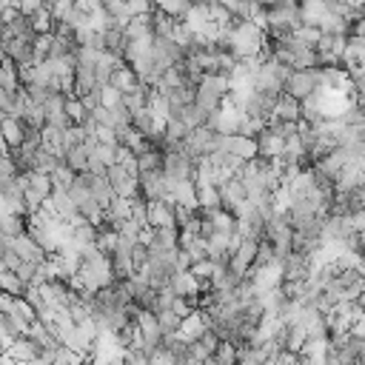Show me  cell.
Returning a JSON list of instances; mask_svg holds the SVG:
<instances>
[{"label": "cell", "instance_id": "cell-40", "mask_svg": "<svg viewBox=\"0 0 365 365\" xmlns=\"http://www.w3.org/2000/svg\"><path fill=\"white\" fill-rule=\"evenodd\" d=\"M46 6L51 9V14H54L57 23H60V20H68V14L77 9L74 0H46Z\"/></svg>", "mask_w": 365, "mask_h": 365}, {"label": "cell", "instance_id": "cell-8", "mask_svg": "<svg viewBox=\"0 0 365 365\" xmlns=\"http://www.w3.org/2000/svg\"><path fill=\"white\" fill-rule=\"evenodd\" d=\"M257 145H259V157L277 160V157H282V151H285V137H282L277 128L265 125V128L257 134Z\"/></svg>", "mask_w": 365, "mask_h": 365}, {"label": "cell", "instance_id": "cell-12", "mask_svg": "<svg viewBox=\"0 0 365 365\" xmlns=\"http://www.w3.org/2000/svg\"><path fill=\"white\" fill-rule=\"evenodd\" d=\"M6 354H11L17 362H31V359L43 356V345L37 339H31L29 334H23V336H17L11 342V348H6Z\"/></svg>", "mask_w": 365, "mask_h": 365}, {"label": "cell", "instance_id": "cell-33", "mask_svg": "<svg viewBox=\"0 0 365 365\" xmlns=\"http://www.w3.org/2000/svg\"><path fill=\"white\" fill-rule=\"evenodd\" d=\"M74 180H77V171H74V168H71L66 160H63V163H60V165L51 171V182H54V188H68Z\"/></svg>", "mask_w": 365, "mask_h": 365}, {"label": "cell", "instance_id": "cell-3", "mask_svg": "<svg viewBox=\"0 0 365 365\" xmlns=\"http://www.w3.org/2000/svg\"><path fill=\"white\" fill-rule=\"evenodd\" d=\"M240 117H242V108L234 106L228 97L222 100V108H217L214 114H208V125L217 131V134H240Z\"/></svg>", "mask_w": 365, "mask_h": 365}, {"label": "cell", "instance_id": "cell-19", "mask_svg": "<svg viewBox=\"0 0 365 365\" xmlns=\"http://www.w3.org/2000/svg\"><path fill=\"white\" fill-rule=\"evenodd\" d=\"M111 86H114V88H120V91L125 94V91H131V88H137V86H140V77H137V71H134L128 63H120V66H117V71L111 74Z\"/></svg>", "mask_w": 365, "mask_h": 365}, {"label": "cell", "instance_id": "cell-26", "mask_svg": "<svg viewBox=\"0 0 365 365\" xmlns=\"http://www.w3.org/2000/svg\"><path fill=\"white\" fill-rule=\"evenodd\" d=\"M66 114L71 117V123H74V125H83V123L91 117L88 106H86V103H83V97H77V94H66Z\"/></svg>", "mask_w": 365, "mask_h": 365}, {"label": "cell", "instance_id": "cell-23", "mask_svg": "<svg viewBox=\"0 0 365 365\" xmlns=\"http://www.w3.org/2000/svg\"><path fill=\"white\" fill-rule=\"evenodd\" d=\"M174 202H180V205H188V208L200 211V200H197V180H182V182L174 188Z\"/></svg>", "mask_w": 365, "mask_h": 365}, {"label": "cell", "instance_id": "cell-37", "mask_svg": "<svg viewBox=\"0 0 365 365\" xmlns=\"http://www.w3.org/2000/svg\"><path fill=\"white\" fill-rule=\"evenodd\" d=\"M325 31L319 29V26H299L297 31H294V37L299 40V43H305V46H311V48H317V43H319V37H322Z\"/></svg>", "mask_w": 365, "mask_h": 365}, {"label": "cell", "instance_id": "cell-29", "mask_svg": "<svg viewBox=\"0 0 365 365\" xmlns=\"http://www.w3.org/2000/svg\"><path fill=\"white\" fill-rule=\"evenodd\" d=\"M194 103H197L205 114H214L217 108H222V97L214 94V91H208V88H200V86H197V97H194Z\"/></svg>", "mask_w": 365, "mask_h": 365}, {"label": "cell", "instance_id": "cell-31", "mask_svg": "<svg viewBox=\"0 0 365 365\" xmlns=\"http://www.w3.org/2000/svg\"><path fill=\"white\" fill-rule=\"evenodd\" d=\"M191 6H194V0H160L157 3V9L165 11V14H171L174 20H182L191 11Z\"/></svg>", "mask_w": 365, "mask_h": 365}, {"label": "cell", "instance_id": "cell-43", "mask_svg": "<svg viewBox=\"0 0 365 365\" xmlns=\"http://www.w3.org/2000/svg\"><path fill=\"white\" fill-rule=\"evenodd\" d=\"M14 6H17V11H20V14L31 17L34 11H40V9L46 6V0H14Z\"/></svg>", "mask_w": 365, "mask_h": 365}, {"label": "cell", "instance_id": "cell-21", "mask_svg": "<svg viewBox=\"0 0 365 365\" xmlns=\"http://www.w3.org/2000/svg\"><path fill=\"white\" fill-rule=\"evenodd\" d=\"M0 288L6 291V294H14V297H26V291H29V282L17 274V271H11V268H3L0 271Z\"/></svg>", "mask_w": 365, "mask_h": 365}, {"label": "cell", "instance_id": "cell-38", "mask_svg": "<svg viewBox=\"0 0 365 365\" xmlns=\"http://www.w3.org/2000/svg\"><path fill=\"white\" fill-rule=\"evenodd\" d=\"M180 46H185V48H191L194 43H197V34L191 31V26L185 23V20H177V26H174V34H171Z\"/></svg>", "mask_w": 365, "mask_h": 365}, {"label": "cell", "instance_id": "cell-28", "mask_svg": "<svg viewBox=\"0 0 365 365\" xmlns=\"http://www.w3.org/2000/svg\"><path fill=\"white\" fill-rule=\"evenodd\" d=\"M31 26H34V31H37V34H51V31H54V26H57V20H54L51 9H48V6H43L40 11H34V14H31Z\"/></svg>", "mask_w": 365, "mask_h": 365}, {"label": "cell", "instance_id": "cell-7", "mask_svg": "<svg viewBox=\"0 0 365 365\" xmlns=\"http://www.w3.org/2000/svg\"><path fill=\"white\" fill-rule=\"evenodd\" d=\"M220 194H222V208H228V211H237V205H242L248 200V188H245L240 174L220 182Z\"/></svg>", "mask_w": 365, "mask_h": 365}, {"label": "cell", "instance_id": "cell-14", "mask_svg": "<svg viewBox=\"0 0 365 365\" xmlns=\"http://www.w3.org/2000/svg\"><path fill=\"white\" fill-rule=\"evenodd\" d=\"M29 331V325H23L14 314H9V311H0V334H3V351L6 348H11V342L17 339V336H23Z\"/></svg>", "mask_w": 365, "mask_h": 365}, {"label": "cell", "instance_id": "cell-46", "mask_svg": "<svg viewBox=\"0 0 365 365\" xmlns=\"http://www.w3.org/2000/svg\"><path fill=\"white\" fill-rule=\"evenodd\" d=\"M154 3H160V0H154Z\"/></svg>", "mask_w": 365, "mask_h": 365}, {"label": "cell", "instance_id": "cell-30", "mask_svg": "<svg viewBox=\"0 0 365 365\" xmlns=\"http://www.w3.org/2000/svg\"><path fill=\"white\" fill-rule=\"evenodd\" d=\"M88 157H91L88 145H74V148H68L66 163H68V165H71L77 174H83V171H88Z\"/></svg>", "mask_w": 365, "mask_h": 365}, {"label": "cell", "instance_id": "cell-34", "mask_svg": "<svg viewBox=\"0 0 365 365\" xmlns=\"http://www.w3.org/2000/svg\"><path fill=\"white\" fill-rule=\"evenodd\" d=\"M157 319H160V325H163V334H165V336H168V334H177V331L182 328V317H180L174 308L160 311V314H157Z\"/></svg>", "mask_w": 365, "mask_h": 365}, {"label": "cell", "instance_id": "cell-45", "mask_svg": "<svg viewBox=\"0 0 365 365\" xmlns=\"http://www.w3.org/2000/svg\"><path fill=\"white\" fill-rule=\"evenodd\" d=\"M359 365H365V359H362V362H359Z\"/></svg>", "mask_w": 365, "mask_h": 365}, {"label": "cell", "instance_id": "cell-15", "mask_svg": "<svg viewBox=\"0 0 365 365\" xmlns=\"http://www.w3.org/2000/svg\"><path fill=\"white\" fill-rule=\"evenodd\" d=\"M3 143L6 148H17L26 143V123L20 117H3Z\"/></svg>", "mask_w": 365, "mask_h": 365}, {"label": "cell", "instance_id": "cell-27", "mask_svg": "<svg viewBox=\"0 0 365 365\" xmlns=\"http://www.w3.org/2000/svg\"><path fill=\"white\" fill-rule=\"evenodd\" d=\"M174 26H177V20H174L171 14H165V11H160V9L151 11V29H154L157 37H171V34H174Z\"/></svg>", "mask_w": 365, "mask_h": 365}, {"label": "cell", "instance_id": "cell-4", "mask_svg": "<svg viewBox=\"0 0 365 365\" xmlns=\"http://www.w3.org/2000/svg\"><path fill=\"white\" fill-rule=\"evenodd\" d=\"M217 151H231V154H237V157H242V160L259 157L257 137H245V134H220Z\"/></svg>", "mask_w": 365, "mask_h": 365}, {"label": "cell", "instance_id": "cell-16", "mask_svg": "<svg viewBox=\"0 0 365 365\" xmlns=\"http://www.w3.org/2000/svg\"><path fill=\"white\" fill-rule=\"evenodd\" d=\"M168 285L174 288L177 297H197L200 294V282L191 271H174V277L168 279Z\"/></svg>", "mask_w": 365, "mask_h": 365}, {"label": "cell", "instance_id": "cell-18", "mask_svg": "<svg viewBox=\"0 0 365 365\" xmlns=\"http://www.w3.org/2000/svg\"><path fill=\"white\" fill-rule=\"evenodd\" d=\"M23 83H20V66L9 57V54H3V68H0V88L3 91H17Z\"/></svg>", "mask_w": 365, "mask_h": 365}, {"label": "cell", "instance_id": "cell-44", "mask_svg": "<svg viewBox=\"0 0 365 365\" xmlns=\"http://www.w3.org/2000/svg\"><path fill=\"white\" fill-rule=\"evenodd\" d=\"M351 222H354V228H356V231H362V234H365V208H356V211L351 214Z\"/></svg>", "mask_w": 365, "mask_h": 365}, {"label": "cell", "instance_id": "cell-32", "mask_svg": "<svg viewBox=\"0 0 365 365\" xmlns=\"http://www.w3.org/2000/svg\"><path fill=\"white\" fill-rule=\"evenodd\" d=\"M103 9H106V11H108V14H111L123 29H125V26H128V20L134 17V14L128 11V3H125V0H106V3H103Z\"/></svg>", "mask_w": 365, "mask_h": 365}, {"label": "cell", "instance_id": "cell-39", "mask_svg": "<svg viewBox=\"0 0 365 365\" xmlns=\"http://www.w3.org/2000/svg\"><path fill=\"white\" fill-rule=\"evenodd\" d=\"M100 106H106V108H120V106H123V91L114 88L111 83L103 86V88H100Z\"/></svg>", "mask_w": 365, "mask_h": 365}, {"label": "cell", "instance_id": "cell-2", "mask_svg": "<svg viewBox=\"0 0 365 365\" xmlns=\"http://www.w3.org/2000/svg\"><path fill=\"white\" fill-rule=\"evenodd\" d=\"M220 145V134L211 128V125H200V128H191V134L185 137V151L194 157V160H202L208 154H214Z\"/></svg>", "mask_w": 365, "mask_h": 365}, {"label": "cell", "instance_id": "cell-42", "mask_svg": "<svg viewBox=\"0 0 365 365\" xmlns=\"http://www.w3.org/2000/svg\"><path fill=\"white\" fill-rule=\"evenodd\" d=\"M128 3V11L137 17V14H151L154 9H157V3L154 0H125Z\"/></svg>", "mask_w": 365, "mask_h": 365}, {"label": "cell", "instance_id": "cell-17", "mask_svg": "<svg viewBox=\"0 0 365 365\" xmlns=\"http://www.w3.org/2000/svg\"><path fill=\"white\" fill-rule=\"evenodd\" d=\"M197 200H200V211L222 208V194H220V185L214 182H197Z\"/></svg>", "mask_w": 365, "mask_h": 365}, {"label": "cell", "instance_id": "cell-35", "mask_svg": "<svg viewBox=\"0 0 365 365\" xmlns=\"http://www.w3.org/2000/svg\"><path fill=\"white\" fill-rule=\"evenodd\" d=\"M51 46H54V31H51V34H37V37H34V63L48 60Z\"/></svg>", "mask_w": 365, "mask_h": 365}, {"label": "cell", "instance_id": "cell-41", "mask_svg": "<svg viewBox=\"0 0 365 365\" xmlns=\"http://www.w3.org/2000/svg\"><path fill=\"white\" fill-rule=\"evenodd\" d=\"M26 91H29V100H31V103H37V106H46V103L51 100V94H54L51 88L37 86V83H29V86H26Z\"/></svg>", "mask_w": 365, "mask_h": 365}, {"label": "cell", "instance_id": "cell-6", "mask_svg": "<svg viewBox=\"0 0 365 365\" xmlns=\"http://www.w3.org/2000/svg\"><path fill=\"white\" fill-rule=\"evenodd\" d=\"M108 180H111V185H114V191L120 194V197H140L143 191H140V177H131L120 163H114L111 168H108Z\"/></svg>", "mask_w": 365, "mask_h": 365}, {"label": "cell", "instance_id": "cell-1", "mask_svg": "<svg viewBox=\"0 0 365 365\" xmlns=\"http://www.w3.org/2000/svg\"><path fill=\"white\" fill-rule=\"evenodd\" d=\"M322 88H325V83H322V71L319 68H294L288 83H285V91L291 97H297V100H308V97L319 94Z\"/></svg>", "mask_w": 365, "mask_h": 365}, {"label": "cell", "instance_id": "cell-36", "mask_svg": "<svg viewBox=\"0 0 365 365\" xmlns=\"http://www.w3.org/2000/svg\"><path fill=\"white\" fill-rule=\"evenodd\" d=\"M60 163H63V160H60L57 154H51L48 148H40L37 157H34V168H37V171H46V174H51Z\"/></svg>", "mask_w": 365, "mask_h": 365}, {"label": "cell", "instance_id": "cell-13", "mask_svg": "<svg viewBox=\"0 0 365 365\" xmlns=\"http://www.w3.org/2000/svg\"><path fill=\"white\" fill-rule=\"evenodd\" d=\"M271 117H279V120H285V123H299V120H302V100H297V97H291L288 91H282V94L277 97V108H274Z\"/></svg>", "mask_w": 365, "mask_h": 365}, {"label": "cell", "instance_id": "cell-9", "mask_svg": "<svg viewBox=\"0 0 365 365\" xmlns=\"http://www.w3.org/2000/svg\"><path fill=\"white\" fill-rule=\"evenodd\" d=\"M14 251L23 257V259H29V262H34V265H43L46 259H48V251L29 234V231H23L20 237H14Z\"/></svg>", "mask_w": 365, "mask_h": 365}, {"label": "cell", "instance_id": "cell-5", "mask_svg": "<svg viewBox=\"0 0 365 365\" xmlns=\"http://www.w3.org/2000/svg\"><path fill=\"white\" fill-rule=\"evenodd\" d=\"M3 54H9L17 66H34V37H6Z\"/></svg>", "mask_w": 365, "mask_h": 365}, {"label": "cell", "instance_id": "cell-25", "mask_svg": "<svg viewBox=\"0 0 365 365\" xmlns=\"http://www.w3.org/2000/svg\"><path fill=\"white\" fill-rule=\"evenodd\" d=\"M319 29L325 31V34H354V23L348 20V17H342V14H325V20L319 23Z\"/></svg>", "mask_w": 365, "mask_h": 365}, {"label": "cell", "instance_id": "cell-24", "mask_svg": "<svg viewBox=\"0 0 365 365\" xmlns=\"http://www.w3.org/2000/svg\"><path fill=\"white\" fill-rule=\"evenodd\" d=\"M137 160H140V171H143V174H148V171H163V148L154 145V143H151L145 151H140Z\"/></svg>", "mask_w": 365, "mask_h": 365}, {"label": "cell", "instance_id": "cell-22", "mask_svg": "<svg viewBox=\"0 0 365 365\" xmlns=\"http://www.w3.org/2000/svg\"><path fill=\"white\" fill-rule=\"evenodd\" d=\"M299 9H302V23L305 26H319L325 20V14H328L325 0H302Z\"/></svg>", "mask_w": 365, "mask_h": 365}, {"label": "cell", "instance_id": "cell-20", "mask_svg": "<svg viewBox=\"0 0 365 365\" xmlns=\"http://www.w3.org/2000/svg\"><path fill=\"white\" fill-rule=\"evenodd\" d=\"M148 100H151V86H145V83H140L137 88H131V91L123 94V106H125L131 114H137L140 108H145Z\"/></svg>", "mask_w": 365, "mask_h": 365}, {"label": "cell", "instance_id": "cell-10", "mask_svg": "<svg viewBox=\"0 0 365 365\" xmlns=\"http://www.w3.org/2000/svg\"><path fill=\"white\" fill-rule=\"evenodd\" d=\"M140 191H143V197H145V200H168L165 174H163V171L140 174Z\"/></svg>", "mask_w": 365, "mask_h": 365}, {"label": "cell", "instance_id": "cell-11", "mask_svg": "<svg viewBox=\"0 0 365 365\" xmlns=\"http://www.w3.org/2000/svg\"><path fill=\"white\" fill-rule=\"evenodd\" d=\"M165 225H177L174 202H168V200H148V228H165Z\"/></svg>", "mask_w": 365, "mask_h": 365}]
</instances>
